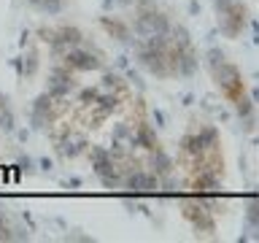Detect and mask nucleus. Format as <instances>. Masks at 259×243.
I'll use <instances>...</instances> for the list:
<instances>
[{
  "instance_id": "obj_1",
  "label": "nucleus",
  "mask_w": 259,
  "mask_h": 243,
  "mask_svg": "<svg viewBox=\"0 0 259 243\" xmlns=\"http://www.w3.org/2000/svg\"><path fill=\"white\" fill-rule=\"evenodd\" d=\"M205 65H208V73L213 78L219 95L238 111L240 122H246V130H254V97L248 95L240 68L232 65L224 57V52H219V49H208Z\"/></svg>"
},
{
  "instance_id": "obj_2",
  "label": "nucleus",
  "mask_w": 259,
  "mask_h": 243,
  "mask_svg": "<svg viewBox=\"0 0 259 243\" xmlns=\"http://www.w3.org/2000/svg\"><path fill=\"white\" fill-rule=\"evenodd\" d=\"M216 24L224 38H238L248 22V11L240 0H213Z\"/></svg>"
},
{
  "instance_id": "obj_3",
  "label": "nucleus",
  "mask_w": 259,
  "mask_h": 243,
  "mask_svg": "<svg viewBox=\"0 0 259 243\" xmlns=\"http://www.w3.org/2000/svg\"><path fill=\"white\" fill-rule=\"evenodd\" d=\"M121 184H124L130 192H135V194H149V192H157L159 189V176L154 173V170L149 173V170L135 168V170H130V173H124Z\"/></svg>"
},
{
  "instance_id": "obj_4",
  "label": "nucleus",
  "mask_w": 259,
  "mask_h": 243,
  "mask_svg": "<svg viewBox=\"0 0 259 243\" xmlns=\"http://www.w3.org/2000/svg\"><path fill=\"white\" fill-rule=\"evenodd\" d=\"M103 30L108 32L113 40H119V44H133V27H130V22L119 19V16H103Z\"/></svg>"
},
{
  "instance_id": "obj_5",
  "label": "nucleus",
  "mask_w": 259,
  "mask_h": 243,
  "mask_svg": "<svg viewBox=\"0 0 259 243\" xmlns=\"http://www.w3.org/2000/svg\"><path fill=\"white\" fill-rule=\"evenodd\" d=\"M27 232H22V227L11 224L6 216H0V240H24Z\"/></svg>"
}]
</instances>
